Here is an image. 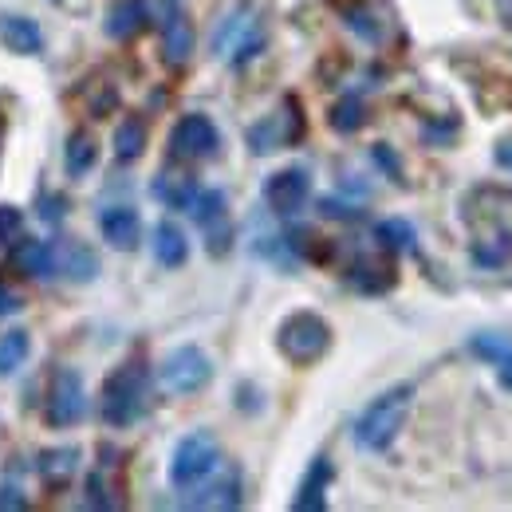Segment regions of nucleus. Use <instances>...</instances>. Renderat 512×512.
Segmentation results:
<instances>
[{"instance_id":"nucleus-5","label":"nucleus","mask_w":512,"mask_h":512,"mask_svg":"<svg viewBox=\"0 0 512 512\" xmlns=\"http://www.w3.org/2000/svg\"><path fill=\"white\" fill-rule=\"evenodd\" d=\"M264 40H268V28H264V20H260V8L241 4V8H233V12L217 24V32H213V56L225 60L229 67H241V64H249L253 56H260Z\"/></svg>"},{"instance_id":"nucleus-15","label":"nucleus","mask_w":512,"mask_h":512,"mask_svg":"<svg viewBox=\"0 0 512 512\" xmlns=\"http://www.w3.org/2000/svg\"><path fill=\"white\" fill-rule=\"evenodd\" d=\"M99 233L111 249L119 253H134L142 245V217L130 209V205H107L99 213Z\"/></svg>"},{"instance_id":"nucleus-31","label":"nucleus","mask_w":512,"mask_h":512,"mask_svg":"<svg viewBox=\"0 0 512 512\" xmlns=\"http://www.w3.org/2000/svg\"><path fill=\"white\" fill-rule=\"evenodd\" d=\"M24 237V213L16 205H0V249L20 245Z\"/></svg>"},{"instance_id":"nucleus-22","label":"nucleus","mask_w":512,"mask_h":512,"mask_svg":"<svg viewBox=\"0 0 512 512\" xmlns=\"http://www.w3.org/2000/svg\"><path fill=\"white\" fill-rule=\"evenodd\" d=\"M32 355V331L28 327H12L0 335V379H12Z\"/></svg>"},{"instance_id":"nucleus-16","label":"nucleus","mask_w":512,"mask_h":512,"mask_svg":"<svg viewBox=\"0 0 512 512\" xmlns=\"http://www.w3.org/2000/svg\"><path fill=\"white\" fill-rule=\"evenodd\" d=\"M0 48L12 56H40L44 52V32L32 16L0 12Z\"/></svg>"},{"instance_id":"nucleus-8","label":"nucleus","mask_w":512,"mask_h":512,"mask_svg":"<svg viewBox=\"0 0 512 512\" xmlns=\"http://www.w3.org/2000/svg\"><path fill=\"white\" fill-rule=\"evenodd\" d=\"M150 4V24L162 32V56L166 64L182 67L193 56V24H190V12L178 4V0H146Z\"/></svg>"},{"instance_id":"nucleus-39","label":"nucleus","mask_w":512,"mask_h":512,"mask_svg":"<svg viewBox=\"0 0 512 512\" xmlns=\"http://www.w3.org/2000/svg\"><path fill=\"white\" fill-rule=\"evenodd\" d=\"M0 134H4V119H0Z\"/></svg>"},{"instance_id":"nucleus-35","label":"nucleus","mask_w":512,"mask_h":512,"mask_svg":"<svg viewBox=\"0 0 512 512\" xmlns=\"http://www.w3.org/2000/svg\"><path fill=\"white\" fill-rule=\"evenodd\" d=\"M323 217H343V221H355V217H359V209H351V205H343V201L327 197V201H323Z\"/></svg>"},{"instance_id":"nucleus-27","label":"nucleus","mask_w":512,"mask_h":512,"mask_svg":"<svg viewBox=\"0 0 512 512\" xmlns=\"http://www.w3.org/2000/svg\"><path fill=\"white\" fill-rule=\"evenodd\" d=\"M327 123H331V130H339V134H355V130L367 123V107H363V99L343 95V99L331 107Z\"/></svg>"},{"instance_id":"nucleus-10","label":"nucleus","mask_w":512,"mask_h":512,"mask_svg":"<svg viewBox=\"0 0 512 512\" xmlns=\"http://www.w3.org/2000/svg\"><path fill=\"white\" fill-rule=\"evenodd\" d=\"M221 150V130L209 115H182L170 130V154L178 162H205Z\"/></svg>"},{"instance_id":"nucleus-30","label":"nucleus","mask_w":512,"mask_h":512,"mask_svg":"<svg viewBox=\"0 0 512 512\" xmlns=\"http://www.w3.org/2000/svg\"><path fill=\"white\" fill-rule=\"evenodd\" d=\"M473 355H481V359H489L497 367L512 355V339H505V335H477L473 339Z\"/></svg>"},{"instance_id":"nucleus-7","label":"nucleus","mask_w":512,"mask_h":512,"mask_svg":"<svg viewBox=\"0 0 512 512\" xmlns=\"http://www.w3.org/2000/svg\"><path fill=\"white\" fill-rule=\"evenodd\" d=\"M209 379H213V359L197 343H182V347L166 351L158 363V386L166 394H178V398L197 394L201 386H209Z\"/></svg>"},{"instance_id":"nucleus-23","label":"nucleus","mask_w":512,"mask_h":512,"mask_svg":"<svg viewBox=\"0 0 512 512\" xmlns=\"http://www.w3.org/2000/svg\"><path fill=\"white\" fill-rule=\"evenodd\" d=\"M16 260L36 280L60 276V268H56V241H24V245H16Z\"/></svg>"},{"instance_id":"nucleus-11","label":"nucleus","mask_w":512,"mask_h":512,"mask_svg":"<svg viewBox=\"0 0 512 512\" xmlns=\"http://www.w3.org/2000/svg\"><path fill=\"white\" fill-rule=\"evenodd\" d=\"M83 414H87V394H83V379H79V371H71V367H60V371L52 375V386H48L44 422H48L52 430H64V426H75Z\"/></svg>"},{"instance_id":"nucleus-29","label":"nucleus","mask_w":512,"mask_h":512,"mask_svg":"<svg viewBox=\"0 0 512 512\" xmlns=\"http://www.w3.org/2000/svg\"><path fill=\"white\" fill-rule=\"evenodd\" d=\"M154 193H158L170 209H190L197 186H193V178H186V174H166V178H158Z\"/></svg>"},{"instance_id":"nucleus-1","label":"nucleus","mask_w":512,"mask_h":512,"mask_svg":"<svg viewBox=\"0 0 512 512\" xmlns=\"http://www.w3.org/2000/svg\"><path fill=\"white\" fill-rule=\"evenodd\" d=\"M465 221L473 229L469 253L481 268H509L512 264V190L481 186L465 197Z\"/></svg>"},{"instance_id":"nucleus-2","label":"nucleus","mask_w":512,"mask_h":512,"mask_svg":"<svg viewBox=\"0 0 512 512\" xmlns=\"http://www.w3.org/2000/svg\"><path fill=\"white\" fill-rule=\"evenodd\" d=\"M410 402H414V386L398 383L383 390L355 422V446L363 453H383L394 446V438L402 434L406 426V414H410Z\"/></svg>"},{"instance_id":"nucleus-25","label":"nucleus","mask_w":512,"mask_h":512,"mask_svg":"<svg viewBox=\"0 0 512 512\" xmlns=\"http://www.w3.org/2000/svg\"><path fill=\"white\" fill-rule=\"evenodd\" d=\"M351 284L359 292H386L394 284V264H375V260H359L351 268Z\"/></svg>"},{"instance_id":"nucleus-20","label":"nucleus","mask_w":512,"mask_h":512,"mask_svg":"<svg viewBox=\"0 0 512 512\" xmlns=\"http://www.w3.org/2000/svg\"><path fill=\"white\" fill-rule=\"evenodd\" d=\"M154 260L162 268H182L190 260V237L178 221H158L154 225Z\"/></svg>"},{"instance_id":"nucleus-38","label":"nucleus","mask_w":512,"mask_h":512,"mask_svg":"<svg viewBox=\"0 0 512 512\" xmlns=\"http://www.w3.org/2000/svg\"><path fill=\"white\" fill-rule=\"evenodd\" d=\"M497 375H501V386L512 390V355L505 359V363H497Z\"/></svg>"},{"instance_id":"nucleus-6","label":"nucleus","mask_w":512,"mask_h":512,"mask_svg":"<svg viewBox=\"0 0 512 512\" xmlns=\"http://www.w3.org/2000/svg\"><path fill=\"white\" fill-rule=\"evenodd\" d=\"M217 465H221V442H217L209 430H193V434H186V438L174 446V457H170V485L186 493L197 481H205Z\"/></svg>"},{"instance_id":"nucleus-4","label":"nucleus","mask_w":512,"mask_h":512,"mask_svg":"<svg viewBox=\"0 0 512 512\" xmlns=\"http://www.w3.org/2000/svg\"><path fill=\"white\" fill-rule=\"evenodd\" d=\"M327 347H331V323L323 320L320 312L300 308V312L284 316L280 327H276V351H280L292 367H312V363H320L323 355H327Z\"/></svg>"},{"instance_id":"nucleus-36","label":"nucleus","mask_w":512,"mask_h":512,"mask_svg":"<svg viewBox=\"0 0 512 512\" xmlns=\"http://www.w3.org/2000/svg\"><path fill=\"white\" fill-rule=\"evenodd\" d=\"M12 312H20V296H16L8 284H0V320L12 316Z\"/></svg>"},{"instance_id":"nucleus-17","label":"nucleus","mask_w":512,"mask_h":512,"mask_svg":"<svg viewBox=\"0 0 512 512\" xmlns=\"http://www.w3.org/2000/svg\"><path fill=\"white\" fill-rule=\"evenodd\" d=\"M331 481H335V465H331V457H312V465H308V473H304V481H300V489H296V497H292V509L296 512H323L327 509V489H331Z\"/></svg>"},{"instance_id":"nucleus-12","label":"nucleus","mask_w":512,"mask_h":512,"mask_svg":"<svg viewBox=\"0 0 512 512\" xmlns=\"http://www.w3.org/2000/svg\"><path fill=\"white\" fill-rule=\"evenodd\" d=\"M300 134H304V115H300V103L288 95L268 119L249 127V146H253V154H272V150L292 146Z\"/></svg>"},{"instance_id":"nucleus-19","label":"nucleus","mask_w":512,"mask_h":512,"mask_svg":"<svg viewBox=\"0 0 512 512\" xmlns=\"http://www.w3.org/2000/svg\"><path fill=\"white\" fill-rule=\"evenodd\" d=\"M56 268L75 284H91L99 276V256L83 241H56Z\"/></svg>"},{"instance_id":"nucleus-13","label":"nucleus","mask_w":512,"mask_h":512,"mask_svg":"<svg viewBox=\"0 0 512 512\" xmlns=\"http://www.w3.org/2000/svg\"><path fill=\"white\" fill-rule=\"evenodd\" d=\"M260 193H264V205L276 217H296L312 197V174L304 166H284V170L264 178Z\"/></svg>"},{"instance_id":"nucleus-26","label":"nucleus","mask_w":512,"mask_h":512,"mask_svg":"<svg viewBox=\"0 0 512 512\" xmlns=\"http://www.w3.org/2000/svg\"><path fill=\"white\" fill-rule=\"evenodd\" d=\"M146 150V127L138 119H123L115 130V158L119 162H138Z\"/></svg>"},{"instance_id":"nucleus-33","label":"nucleus","mask_w":512,"mask_h":512,"mask_svg":"<svg viewBox=\"0 0 512 512\" xmlns=\"http://www.w3.org/2000/svg\"><path fill=\"white\" fill-rule=\"evenodd\" d=\"M343 16H347V24H351V28L359 32V36H367V40H379V28L371 24V16H367L363 8H347Z\"/></svg>"},{"instance_id":"nucleus-14","label":"nucleus","mask_w":512,"mask_h":512,"mask_svg":"<svg viewBox=\"0 0 512 512\" xmlns=\"http://www.w3.org/2000/svg\"><path fill=\"white\" fill-rule=\"evenodd\" d=\"M190 509H241V473L233 465H217L205 481L186 489Z\"/></svg>"},{"instance_id":"nucleus-32","label":"nucleus","mask_w":512,"mask_h":512,"mask_svg":"<svg viewBox=\"0 0 512 512\" xmlns=\"http://www.w3.org/2000/svg\"><path fill=\"white\" fill-rule=\"evenodd\" d=\"M20 509H28L24 489L12 485V481H0V512H20Z\"/></svg>"},{"instance_id":"nucleus-28","label":"nucleus","mask_w":512,"mask_h":512,"mask_svg":"<svg viewBox=\"0 0 512 512\" xmlns=\"http://www.w3.org/2000/svg\"><path fill=\"white\" fill-rule=\"evenodd\" d=\"M375 237H379V245H383L386 253H414V229H410L402 217H386V221H379Z\"/></svg>"},{"instance_id":"nucleus-3","label":"nucleus","mask_w":512,"mask_h":512,"mask_svg":"<svg viewBox=\"0 0 512 512\" xmlns=\"http://www.w3.org/2000/svg\"><path fill=\"white\" fill-rule=\"evenodd\" d=\"M146 398H150V375L138 359H127L119 363L107 383H103V418L107 426L123 430V426H134L146 410Z\"/></svg>"},{"instance_id":"nucleus-34","label":"nucleus","mask_w":512,"mask_h":512,"mask_svg":"<svg viewBox=\"0 0 512 512\" xmlns=\"http://www.w3.org/2000/svg\"><path fill=\"white\" fill-rule=\"evenodd\" d=\"M87 505H95V509H111L115 501L107 497V489H103V477L99 473H91L87 477Z\"/></svg>"},{"instance_id":"nucleus-21","label":"nucleus","mask_w":512,"mask_h":512,"mask_svg":"<svg viewBox=\"0 0 512 512\" xmlns=\"http://www.w3.org/2000/svg\"><path fill=\"white\" fill-rule=\"evenodd\" d=\"M79 473V446H48L40 453V477L48 485H67Z\"/></svg>"},{"instance_id":"nucleus-9","label":"nucleus","mask_w":512,"mask_h":512,"mask_svg":"<svg viewBox=\"0 0 512 512\" xmlns=\"http://www.w3.org/2000/svg\"><path fill=\"white\" fill-rule=\"evenodd\" d=\"M190 213L193 221H197V229H201V237H205V249L209 256H225L233 249V237H237V229H233V217H229V201H225V193L221 190H197L190 201Z\"/></svg>"},{"instance_id":"nucleus-37","label":"nucleus","mask_w":512,"mask_h":512,"mask_svg":"<svg viewBox=\"0 0 512 512\" xmlns=\"http://www.w3.org/2000/svg\"><path fill=\"white\" fill-rule=\"evenodd\" d=\"M493 162H497L501 170H509V174H512V138L497 142V150H493Z\"/></svg>"},{"instance_id":"nucleus-24","label":"nucleus","mask_w":512,"mask_h":512,"mask_svg":"<svg viewBox=\"0 0 512 512\" xmlns=\"http://www.w3.org/2000/svg\"><path fill=\"white\" fill-rule=\"evenodd\" d=\"M95 158H99V146H95V138H91L87 130H75V134L67 138L64 170L71 174V178H83V174H91Z\"/></svg>"},{"instance_id":"nucleus-18","label":"nucleus","mask_w":512,"mask_h":512,"mask_svg":"<svg viewBox=\"0 0 512 512\" xmlns=\"http://www.w3.org/2000/svg\"><path fill=\"white\" fill-rule=\"evenodd\" d=\"M146 24H150V4H146V0H115V4L107 8L103 32L123 44V40H134Z\"/></svg>"}]
</instances>
